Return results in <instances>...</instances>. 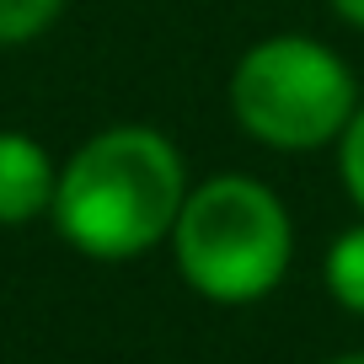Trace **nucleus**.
Instances as JSON below:
<instances>
[{
	"label": "nucleus",
	"mask_w": 364,
	"mask_h": 364,
	"mask_svg": "<svg viewBox=\"0 0 364 364\" xmlns=\"http://www.w3.org/2000/svg\"><path fill=\"white\" fill-rule=\"evenodd\" d=\"M188 161L177 139L150 124H107L59 161V241L91 262H134L166 247L188 198Z\"/></svg>",
	"instance_id": "nucleus-1"
},
{
	"label": "nucleus",
	"mask_w": 364,
	"mask_h": 364,
	"mask_svg": "<svg viewBox=\"0 0 364 364\" xmlns=\"http://www.w3.org/2000/svg\"><path fill=\"white\" fill-rule=\"evenodd\" d=\"M166 247L193 295L215 306H252L284 284L295 262V220L262 177L215 171L188 188Z\"/></svg>",
	"instance_id": "nucleus-2"
},
{
	"label": "nucleus",
	"mask_w": 364,
	"mask_h": 364,
	"mask_svg": "<svg viewBox=\"0 0 364 364\" xmlns=\"http://www.w3.org/2000/svg\"><path fill=\"white\" fill-rule=\"evenodd\" d=\"M225 102L252 145L311 156L321 145H338L364 97L348 59L332 43L311 33H268L241 48L225 80Z\"/></svg>",
	"instance_id": "nucleus-3"
},
{
	"label": "nucleus",
	"mask_w": 364,
	"mask_h": 364,
	"mask_svg": "<svg viewBox=\"0 0 364 364\" xmlns=\"http://www.w3.org/2000/svg\"><path fill=\"white\" fill-rule=\"evenodd\" d=\"M59 161L48 156L43 139L22 129H0V230L33 225L54 209Z\"/></svg>",
	"instance_id": "nucleus-4"
},
{
	"label": "nucleus",
	"mask_w": 364,
	"mask_h": 364,
	"mask_svg": "<svg viewBox=\"0 0 364 364\" xmlns=\"http://www.w3.org/2000/svg\"><path fill=\"white\" fill-rule=\"evenodd\" d=\"M321 279H327V295L338 300L348 316H364V220L332 236Z\"/></svg>",
	"instance_id": "nucleus-5"
},
{
	"label": "nucleus",
	"mask_w": 364,
	"mask_h": 364,
	"mask_svg": "<svg viewBox=\"0 0 364 364\" xmlns=\"http://www.w3.org/2000/svg\"><path fill=\"white\" fill-rule=\"evenodd\" d=\"M70 0H0V48H27L59 27Z\"/></svg>",
	"instance_id": "nucleus-6"
},
{
	"label": "nucleus",
	"mask_w": 364,
	"mask_h": 364,
	"mask_svg": "<svg viewBox=\"0 0 364 364\" xmlns=\"http://www.w3.org/2000/svg\"><path fill=\"white\" fill-rule=\"evenodd\" d=\"M332 150H338V182H343V193H348V204L364 215V102H359V113L348 118V129H343V139Z\"/></svg>",
	"instance_id": "nucleus-7"
},
{
	"label": "nucleus",
	"mask_w": 364,
	"mask_h": 364,
	"mask_svg": "<svg viewBox=\"0 0 364 364\" xmlns=\"http://www.w3.org/2000/svg\"><path fill=\"white\" fill-rule=\"evenodd\" d=\"M327 6H332L338 22H348L353 33H364V0H327Z\"/></svg>",
	"instance_id": "nucleus-8"
},
{
	"label": "nucleus",
	"mask_w": 364,
	"mask_h": 364,
	"mask_svg": "<svg viewBox=\"0 0 364 364\" xmlns=\"http://www.w3.org/2000/svg\"><path fill=\"white\" fill-rule=\"evenodd\" d=\"M332 364H364V348H353V353H338Z\"/></svg>",
	"instance_id": "nucleus-9"
}]
</instances>
